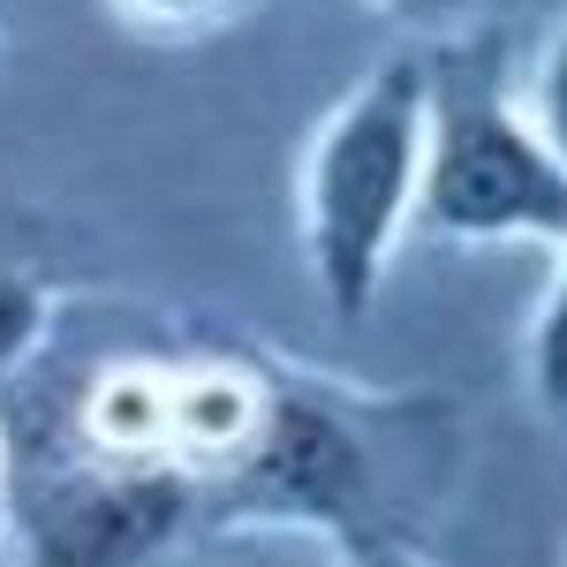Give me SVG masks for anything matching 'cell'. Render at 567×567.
<instances>
[{"mask_svg":"<svg viewBox=\"0 0 567 567\" xmlns=\"http://www.w3.org/2000/svg\"><path fill=\"white\" fill-rule=\"evenodd\" d=\"M31 326H39V296H31L23 280H8V272H0V371L23 355Z\"/></svg>","mask_w":567,"mask_h":567,"instance_id":"8992f818","label":"cell"},{"mask_svg":"<svg viewBox=\"0 0 567 567\" xmlns=\"http://www.w3.org/2000/svg\"><path fill=\"white\" fill-rule=\"evenodd\" d=\"M175 484L167 477H122L91 484L45 515V560L53 567H130L159 529L175 523Z\"/></svg>","mask_w":567,"mask_h":567,"instance_id":"3957f363","label":"cell"},{"mask_svg":"<svg viewBox=\"0 0 567 567\" xmlns=\"http://www.w3.org/2000/svg\"><path fill=\"white\" fill-rule=\"evenodd\" d=\"M416 175H424V76L393 61L318 130L303 175L310 265H318V288L349 318L371 303L386 272L393 227L416 205Z\"/></svg>","mask_w":567,"mask_h":567,"instance_id":"6da1fadb","label":"cell"},{"mask_svg":"<svg viewBox=\"0 0 567 567\" xmlns=\"http://www.w3.org/2000/svg\"><path fill=\"white\" fill-rule=\"evenodd\" d=\"M136 31H197V23H219L235 0H114Z\"/></svg>","mask_w":567,"mask_h":567,"instance_id":"5b68a950","label":"cell"},{"mask_svg":"<svg viewBox=\"0 0 567 567\" xmlns=\"http://www.w3.org/2000/svg\"><path fill=\"white\" fill-rule=\"evenodd\" d=\"M265 470L303 499H333L355 477V454L341 439V424H326L318 409H280V424L265 439Z\"/></svg>","mask_w":567,"mask_h":567,"instance_id":"277c9868","label":"cell"},{"mask_svg":"<svg viewBox=\"0 0 567 567\" xmlns=\"http://www.w3.org/2000/svg\"><path fill=\"white\" fill-rule=\"evenodd\" d=\"M416 197L446 235H537L560 243L567 182L545 136H529L499 99L454 91L439 114V144L416 175Z\"/></svg>","mask_w":567,"mask_h":567,"instance_id":"7a4b0ae2","label":"cell"},{"mask_svg":"<svg viewBox=\"0 0 567 567\" xmlns=\"http://www.w3.org/2000/svg\"><path fill=\"white\" fill-rule=\"evenodd\" d=\"M379 8H393V16H416V23H432V16H446L454 0H379Z\"/></svg>","mask_w":567,"mask_h":567,"instance_id":"52a82bcc","label":"cell"}]
</instances>
